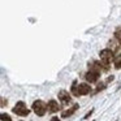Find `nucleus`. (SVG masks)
I'll return each instance as SVG.
<instances>
[{
	"label": "nucleus",
	"instance_id": "12",
	"mask_svg": "<svg viewBox=\"0 0 121 121\" xmlns=\"http://www.w3.org/2000/svg\"><path fill=\"white\" fill-rule=\"evenodd\" d=\"M0 121H13L12 117L8 115V113H1L0 112Z\"/></svg>",
	"mask_w": 121,
	"mask_h": 121
},
{
	"label": "nucleus",
	"instance_id": "17",
	"mask_svg": "<svg viewBox=\"0 0 121 121\" xmlns=\"http://www.w3.org/2000/svg\"><path fill=\"white\" fill-rule=\"evenodd\" d=\"M113 79H115V77H113V76H111V77H108V78H107V81H105V82L108 83V82H112Z\"/></svg>",
	"mask_w": 121,
	"mask_h": 121
},
{
	"label": "nucleus",
	"instance_id": "13",
	"mask_svg": "<svg viewBox=\"0 0 121 121\" xmlns=\"http://www.w3.org/2000/svg\"><path fill=\"white\" fill-rule=\"evenodd\" d=\"M77 85H78V82H77V81H73L72 87H70V92L74 95V96H78V95H77Z\"/></svg>",
	"mask_w": 121,
	"mask_h": 121
},
{
	"label": "nucleus",
	"instance_id": "16",
	"mask_svg": "<svg viewBox=\"0 0 121 121\" xmlns=\"http://www.w3.org/2000/svg\"><path fill=\"white\" fill-rule=\"evenodd\" d=\"M92 113H94V108H92V109H90V111H89V112H87V113H86V115H85V117H83V118H85V120H87V118H89V117H90V116H91V115H92Z\"/></svg>",
	"mask_w": 121,
	"mask_h": 121
},
{
	"label": "nucleus",
	"instance_id": "9",
	"mask_svg": "<svg viewBox=\"0 0 121 121\" xmlns=\"http://www.w3.org/2000/svg\"><path fill=\"white\" fill-rule=\"evenodd\" d=\"M78 108H79V105H78V104H74L73 107H70L69 109L64 111V112L61 113V117H63V118H68V117H70V116L73 115V113L76 112V111L78 109Z\"/></svg>",
	"mask_w": 121,
	"mask_h": 121
},
{
	"label": "nucleus",
	"instance_id": "8",
	"mask_svg": "<svg viewBox=\"0 0 121 121\" xmlns=\"http://www.w3.org/2000/svg\"><path fill=\"white\" fill-rule=\"evenodd\" d=\"M46 105H47V111L50 113H56L60 111V104H59L56 100H50L48 103H46Z\"/></svg>",
	"mask_w": 121,
	"mask_h": 121
},
{
	"label": "nucleus",
	"instance_id": "10",
	"mask_svg": "<svg viewBox=\"0 0 121 121\" xmlns=\"http://www.w3.org/2000/svg\"><path fill=\"white\" fill-rule=\"evenodd\" d=\"M113 65L116 69H121V52L117 53V56H115L113 59Z\"/></svg>",
	"mask_w": 121,
	"mask_h": 121
},
{
	"label": "nucleus",
	"instance_id": "20",
	"mask_svg": "<svg viewBox=\"0 0 121 121\" xmlns=\"http://www.w3.org/2000/svg\"><path fill=\"white\" fill-rule=\"evenodd\" d=\"M21 121H22V120H21Z\"/></svg>",
	"mask_w": 121,
	"mask_h": 121
},
{
	"label": "nucleus",
	"instance_id": "15",
	"mask_svg": "<svg viewBox=\"0 0 121 121\" xmlns=\"http://www.w3.org/2000/svg\"><path fill=\"white\" fill-rule=\"evenodd\" d=\"M7 104H8V100H7L5 98H1V96H0V107H5Z\"/></svg>",
	"mask_w": 121,
	"mask_h": 121
},
{
	"label": "nucleus",
	"instance_id": "4",
	"mask_svg": "<svg viewBox=\"0 0 121 121\" xmlns=\"http://www.w3.org/2000/svg\"><path fill=\"white\" fill-rule=\"evenodd\" d=\"M85 78H86V81L90 82V83H96L100 78V72L94 70V69H89V72L85 74Z\"/></svg>",
	"mask_w": 121,
	"mask_h": 121
},
{
	"label": "nucleus",
	"instance_id": "2",
	"mask_svg": "<svg viewBox=\"0 0 121 121\" xmlns=\"http://www.w3.org/2000/svg\"><path fill=\"white\" fill-rule=\"evenodd\" d=\"M33 111H34V113L37 116H44L46 112H47V105H46V103L43 102V100H35L34 103H33Z\"/></svg>",
	"mask_w": 121,
	"mask_h": 121
},
{
	"label": "nucleus",
	"instance_id": "7",
	"mask_svg": "<svg viewBox=\"0 0 121 121\" xmlns=\"http://www.w3.org/2000/svg\"><path fill=\"white\" fill-rule=\"evenodd\" d=\"M59 100H60L63 104H69L72 102V96H70V92L66 91V90H60L57 94Z\"/></svg>",
	"mask_w": 121,
	"mask_h": 121
},
{
	"label": "nucleus",
	"instance_id": "5",
	"mask_svg": "<svg viewBox=\"0 0 121 121\" xmlns=\"http://www.w3.org/2000/svg\"><path fill=\"white\" fill-rule=\"evenodd\" d=\"M91 92V86L89 83H78L77 85V95L81 96V95H87Z\"/></svg>",
	"mask_w": 121,
	"mask_h": 121
},
{
	"label": "nucleus",
	"instance_id": "18",
	"mask_svg": "<svg viewBox=\"0 0 121 121\" xmlns=\"http://www.w3.org/2000/svg\"><path fill=\"white\" fill-rule=\"evenodd\" d=\"M51 121H61V120H60V118L57 117V116H53V117L51 118Z\"/></svg>",
	"mask_w": 121,
	"mask_h": 121
},
{
	"label": "nucleus",
	"instance_id": "19",
	"mask_svg": "<svg viewBox=\"0 0 121 121\" xmlns=\"http://www.w3.org/2000/svg\"><path fill=\"white\" fill-rule=\"evenodd\" d=\"M116 121H118V120H116Z\"/></svg>",
	"mask_w": 121,
	"mask_h": 121
},
{
	"label": "nucleus",
	"instance_id": "11",
	"mask_svg": "<svg viewBox=\"0 0 121 121\" xmlns=\"http://www.w3.org/2000/svg\"><path fill=\"white\" fill-rule=\"evenodd\" d=\"M107 87V82H100V83H98V86H96V89H95V92H100V91H103V90Z\"/></svg>",
	"mask_w": 121,
	"mask_h": 121
},
{
	"label": "nucleus",
	"instance_id": "6",
	"mask_svg": "<svg viewBox=\"0 0 121 121\" xmlns=\"http://www.w3.org/2000/svg\"><path fill=\"white\" fill-rule=\"evenodd\" d=\"M108 48H109L113 53H120L121 52V42L117 40L116 38L115 39H109V42H108Z\"/></svg>",
	"mask_w": 121,
	"mask_h": 121
},
{
	"label": "nucleus",
	"instance_id": "14",
	"mask_svg": "<svg viewBox=\"0 0 121 121\" xmlns=\"http://www.w3.org/2000/svg\"><path fill=\"white\" fill-rule=\"evenodd\" d=\"M113 35H115L116 39L120 40V42H121V26L116 27V30H115V33H113Z\"/></svg>",
	"mask_w": 121,
	"mask_h": 121
},
{
	"label": "nucleus",
	"instance_id": "3",
	"mask_svg": "<svg viewBox=\"0 0 121 121\" xmlns=\"http://www.w3.org/2000/svg\"><path fill=\"white\" fill-rule=\"evenodd\" d=\"M12 111H13V113H16L17 116H22V117H24V116H27L30 113V111H29V108L26 107L25 102H17Z\"/></svg>",
	"mask_w": 121,
	"mask_h": 121
},
{
	"label": "nucleus",
	"instance_id": "1",
	"mask_svg": "<svg viewBox=\"0 0 121 121\" xmlns=\"http://www.w3.org/2000/svg\"><path fill=\"white\" fill-rule=\"evenodd\" d=\"M99 57L102 60V64H103V68H104L105 72L109 70V65H111V61H113L115 59V53L109 50V48H104L99 52Z\"/></svg>",
	"mask_w": 121,
	"mask_h": 121
}]
</instances>
